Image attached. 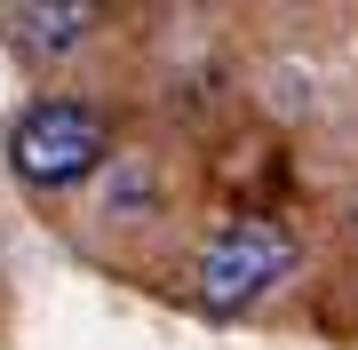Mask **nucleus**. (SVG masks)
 <instances>
[{"instance_id":"nucleus-1","label":"nucleus","mask_w":358,"mask_h":350,"mask_svg":"<svg viewBox=\"0 0 358 350\" xmlns=\"http://www.w3.org/2000/svg\"><path fill=\"white\" fill-rule=\"evenodd\" d=\"M294 231L287 223H271V215H239V223H223L215 239L199 247V263H192V295H199V311L207 319H239V311H255V302L294 271Z\"/></svg>"},{"instance_id":"nucleus-3","label":"nucleus","mask_w":358,"mask_h":350,"mask_svg":"<svg viewBox=\"0 0 358 350\" xmlns=\"http://www.w3.org/2000/svg\"><path fill=\"white\" fill-rule=\"evenodd\" d=\"M96 24H103V8H88V0H24V8H0V32L24 56H48V64L72 56Z\"/></svg>"},{"instance_id":"nucleus-2","label":"nucleus","mask_w":358,"mask_h":350,"mask_svg":"<svg viewBox=\"0 0 358 350\" xmlns=\"http://www.w3.org/2000/svg\"><path fill=\"white\" fill-rule=\"evenodd\" d=\"M112 159V119L80 96H40V104L8 128V168L32 191H72Z\"/></svg>"}]
</instances>
